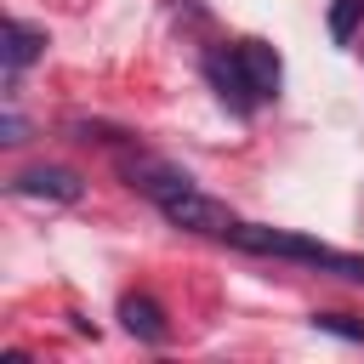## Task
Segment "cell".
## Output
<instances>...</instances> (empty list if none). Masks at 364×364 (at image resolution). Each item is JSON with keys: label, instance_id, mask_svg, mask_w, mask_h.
Listing matches in <instances>:
<instances>
[{"label": "cell", "instance_id": "2", "mask_svg": "<svg viewBox=\"0 0 364 364\" xmlns=\"http://www.w3.org/2000/svg\"><path fill=\"white\" fill-rule=\"evenodd\" d=\"M119 176L142 193V199H154V210H165L171 199H182L188 188H193V176L188 171H176L171 159H159V154H119Z\"/></svg>", "mask_w": 364, "mask_h": 364}, {"label": "cell", "instance_id": "1", "mask_svg": "<svg viewBox=\"0 0 364 364\" xmlns=\"http://www.w3.org/2000/svg\"><path fill=\"white\" fill-rule=\"evenodd\" d=\"M228 245H233V250H250V256H284V262L318 267V273H330V279L364 284V256H353V250H336V245H318V239H307V233H290V228L233 222V228H228Z\"/></svg>", "mask_w": 364, "mask_h": 364}, {"label": "cell", "instance_id": "3", "mask_svg": "<svg viewBox=\"0 0 364 364\" xmlns=\"http://www.w3.org/2000/svg\"><path fill=\"white\" fill-rule=\"evenodd\" d=\"M205 80H210V91L222 97V108H233L239 119H250V114L262 108V97L250 91V80H245V68H239V51H205Z\"/></svg>", "mask_w": 364, "mask_h": 364}, {"label": "cell", "instance_id": "8", "mask_svg": "<svg viewBox=\"0 0 364 364\" xmlns=\"http://www.w3.org/2000/svg\"><path fill=\"white\" fill-rule=\"evenodd\" d=\"M358 23H364V0H336L330 6V40L336 46H347L358 34Z\"/></svg>", "mask_w": 364, "mask_h": 364}, {"label": "cell", "instance_id": "7", "mask_svg": "<svg viewBox=\"0 0 364 364\" xmlns=\"http://www.w3.org/2000/svg\"><path fill=\"white\" fill-rule=\"evenodd\" d=\"M46 51V28H34V23H6V46H0V57H6V74L17 80V68H28L34 57Z\"/></svg>", "mask_w": 364, "mask_h": 364}, {"label": "cell", "instance_id": "5", "mask_svg": "<svg viewBox=\"0 0 364 364\" xmlns=\"http://www.w3.org/2000/svg\"><path fill=\"white\" fill-rule=\"evenodd\" d=\"M233 51H239V68H245L250 91H256L262 102H273V97L284 91V63H279V51H273L267 40H239Z\"/></svg>", "mask_w": 364, "mask_h": 364}, {"label": "cell", "instance_id": "4", "mask_svg": "<svg viewBox=\"0 0 364 364\" xmlns=\"http://www.w3.org/2000/svg\"><path fill=\"white\" fill-rule=\"evenodd\" d=\"M11 193H17V199L74 205V199L85 193V182H80V171H68V165H28V171H17V176H11Z\"/></svg>", "mask_w": 364, "mask_h": 364}, {"label": "cell", "instance_id": "6", "mask_svg": "<svg viewBox=\"0 0 364 364\" xmlns=\"http://www.w3.org/2000/svg\"><path fill=\"white\" fill-rule=\"evenodd\" d=\"M119 324H125L136 341H148V347H159V341L171 336V324H165V307H159L154 296H125V301H119Z\"/></svg>", "mask_w": 364, "mask_h": 364}, {"label": "cell", "instance_id": "9", "mask_svg": "<svg viewBox=\"0 0 364 364\" xmlns=\"http://www.w3.org/2000/svg\"><path fill=\"white\" fill-rule=\"evenodd\" d=\"M313 330H324V336H341V341H358V347H364V318H353V313H313Z\"/></svg>", "mask_w": 364, "mask_h": 364}]
</instances>
